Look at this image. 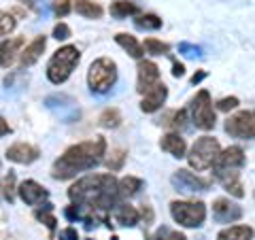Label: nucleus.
<instances>
[{"mask_svg":"<svg viewBox=\"0 0 255 240\" xmlns=\"http://www.w3.org/2000/svg\"><path fill=\"white\" fill-rule=\"evenodd\" d=\"M79 60H81V51H79L77 47H73V45L62 47V49H58L53 53V58L49 60V64H47V79L55 85L64 83L70 75H73Z\"/></svg>","mask_w":255,"mask_h":240,"instance_id":"nucleus-3","label":"nucleus"},{"mask_svg":"<svg viewBox=\"0 0 255 240\" xmlns=\"http://www.w3.org/2000/svg\"><path fill=\"white\" fill-rule=\"evenodd\" d=\"M21 45H23V38H21V36L0 43V66H4V68L11 66L13 60H15V53H19Z\"/></svg>","mask_w":255,"mask_h":240,"instance_id":"nucleus-20","label":"nucleus"},{"mask_svg":"<svg viewBox=\"0 0 255 240\" xmlns=\"http://www.w3.org/2000/svg\"><path fill=\"white\" fill-rule=\"evenodd\" d=\"M172 219L183 228H200L206 219L204 202H172L170 204Z\"/></svg>","mask_w":255,"mask_h":240,"instance_id":"nucleus-6","label":"nucleus"},{"mask_svg":"<svg viewBox=\"0 0 255 240\" xmlns=\"http://www.w3.org/2000/svg\"><path fill=\"white\" fill-rule=\"evenodd\" d=\"M170 181H172L174 189L183 191V194H196V191H206L209 189V181L200 179L198 174L185 170V168H181V170L174 172Z\"/></svg>","mask_w":255,"mask_h":240,"instance_id":"nucleus-10","label":"nucleus"},{"mask_svg":"<svg viewBox=\"0 0 255 240\" xmlns=\"http://www.w3.org/2000/svg\"><path fill=\"white\" fill-rule=\"evenodd\" d=\"M166 96H168V87L164 83L153 85L151 90L145 94V98L140 102V111L142 113H155L157 109H162V105L166 102Z\"/></svg>","mask_w":255,"mask_h":240,"instance_id":"nucleus-15","label":"nucleus"},{"mask_svg":"<svg viewBox=\"0 0 255 240\" xmlns=\"http://www.w3.org/2000/svg\"><path fill=\"white\" fill-rule=\"evenodd\" d=\"M243 217V209L226 198H217L213 202V219L217 223H234Z\"/></svg>","mask_w":255,"mask_h":240,"instance_id":"nucleus-11","label":"nucleus"},{"mask_svg":"<svg viewBox=\"0 0 255 240\" xmlns=\"http://www.w3.org/2000/svg\"><path fill=\"white\" fill-rule=\"evenodd\" d=\"M191 117H194L196 127H200V130H213L215 127V111L211 94L206 90H200L196 94V98L191 100Z\"/></svg>","mask_w":255,"mask_h":240,"instance_id":"nucleus-7","label":"nucleus"},{"mask_svg":"<svg viewBox=\"0 0 255 240\" xmlns=\"http://www.w3.org/2000/svg\"><path fill=\"white\" fill-rule=\"evenodd\" d=\"M73 6H75V11L79 15H83V17H87V19L102 17V6L98 2H92V0H77Z\"/></svg>","mask_w":255,"mask_h":240,"instance_id":"nucleus-25","label":"nucleus"},{"mask_svg":"<svg viewBox=\"0 0 255 240\" xmlns=\"http://www.w3.org/2000/svg\"><path fill=\"white\" fill-rule=\"evenodd\" d=\"M36 217L41 221H45V226L49 230H55V223H58V221H55V217L51 215V204H45V211H38Z\"/></svg>","mask_w":255,"mask_h":240,"instance_id":"nucleus-34","label":"nucleus"},{"mask_svg":"<svg viewBox=\"0 0 255 240\" xmlns=\"http://www.w3.org/2000/svg\"><path fill=\"white\" fill-rule=\"evenodd\" d=\"M170 240H187L183 234H179V232H174V234H170Z\"/></svg>","mask_w":255,"mask_h":240,"instance_id":"nucleus-43","label":"nucleus"},{"mask_svg":"<svg viewBox=\"0 0 255 240\" xmlns=\"http://www.w3.org/2000/svg\"><path fill=\"white\" fill-rule=\"evenodd\" d=\"M226 132L234 138H243V140H251L255 136V117L253 111H241V113L232 115L226 121Z\"/></svg>","mask_w":255,"mask_h":240,"instance_id":"nucleus-9","label":"nucleus"},{"mask_svg":"<svg viewBox=\"0 0 255 240\" xmlns=\"http://www.w3.org/2000/svg\"><path fill=\"white\" fill-rule=\"evenodd\" d=\"M107 153V140L102 136H96L94 140H85L73 145L64 151V155L60 159H55L53 164V179H73L77 172L92 170L94 166H98L102 162V155Z\"/></svg>","mask_w":255,"mask_h":240,"instance_id":"nucleus-2","label":"nucleus"},{"mask_svg":"<svg viewBox=\"0 0 255 240\" xmlns=\"http://www.w3.org/2000/svg\"><path fill=\"white\" fill-rule=\"evenodd\" d=\"M115 219H117L119 226L132 228V226H136L138 223V211L134 209V206H130V204H117L115 206Z\"/></svg>","mask_w":255,"mask_h":240,"instance_id":"nucleus-21","label":"nucleus"},{"mask_svg":"<svg viewBox=\"0 0 255 240\" xmlns=\"http://www.w3.org/2000/svg\"><path fill=\"white\" fill-rule=\"evenodd\" d=\"M142 49H147V53H151V55H166L170 51V47L162 41H155V38H147Z\"/></svg>","mask_w":255,"mask_h":240,"instance_id":"nucleus-29","label":"nucleus"},{"mask_svg":"<svg viewBox=\"0 0 255 240\" xmlns=\"http://www.w3.org/2000/svg\"><path fill=\"white\" fill-rule=\"evenodd\" d=\"M45 107L51 111L53 115H58L64 123H73L79 119V107H77V102L70 98V96L66 94H51V96H47L45 98Z\"/></svg>","mask_w":255,"mask_h":240,"instance_id":"nucleus-8","label":"nucleus"},{"mask_svg":"<svg viewBox=\"0 0 255 240\" xmlns=\"http://www.w3.org/2000/svg\"><path fill=\"white\" fill-rule=\"evenodd\" d=\"M204 77H206V73H196L194 77H191V83H194V85H196V83H200Z\"/></svg>","mask_w":255,"mask_h":240,"instance_id":"nucleus-42","label":"nucleus"},{"mask_svg":"<svg viewBox=\"0 0 255 240\" xmlns=\"http://www.w3.org/2000/svg\"><path fill=\"white\" fill-rule=\"evenodd\" d=\"M11 132V127H9V123L4 121L2 117H0V136H4V134H9Z\"/></svg>","mask_w":255,"mask_h":240,"instance_id":"nucleus-41","label":"nucleus"},{"mask_svg":"<svg viewBox=\"0 0 255 240\" xmlns=\"http://www.w3.org/2000/svg\"><path fill=\"white\" fill-rule=\"evenodd\" d=\"M98 121H100L102 127H117L119 123H122V113H119L117 109H105Z\"/></svg>","mask_w":255,"mask_h":240,"instance_id":"nucleus-28","label":"nucleus"},{"mask_svg":"<svg viewBox=\"0 0 255 240\" xmlns=\"http://www.w3.org/2000/svg\"><path fill=\"white\" fill-rule=\"evenodd\" d=\"M221 153V147L217 138H213V136H202V138H198L194 142V147L189 151V166L196 168V170H206V168H211L215 164V159L217 155Z\"/></svg>","mask_w":255,"mask_h":240,"instance_id":"nucleus-5","label":"nucleus"},{"mask_svg":"<svg viewBox=\"0 0 255 240\" xmlns=\"http://www.w3.org/2000/svg\"><path fill=\"white\" fill-rule=\"evenodd\" d=\"M134 23H136V28H140V30H159L162 28V19H159L157 15H153V13L138 15V17L134 19Z\"/></svg>","mask_w":255,"mask_h":240,"instance_id":"nucleus-27","label":"nucleus"},{"mask_svg":"<svg viewBox=\"0 0 255 240\" xmlns=\"http://www.w3.org/2000/svg\"><path fill=\"white\" fill-rule=\"evenodd\" d=\"M17 191H19V198L30 206L43 202V200L47 198V189L43 185H38L36 181H23Z\"/></svg>","mask_w":255,"mask_h":240,"instance_id":"nucleus-17","label":"nucleus"},{"mask_svg":"<svg viewBox=\"0 0 255 240\" xmlns=\"http://www.w3.org/2000/svg\"><path fill=\"white\" fill-rule=\"evenodd\" d=\"M179 53L185 55V58H189V60H194V58H200L202 49L198 45H191V43H179Z\"/></svg>","mask_w":255,"mask_h":240,"instance_id":"nucleus-32","label":"nucleus"},{"mask_svg":"<svg viewBox=\"0 0 255 240\" xmlns=\"http://www.w3.org/2000/svg\"><path fill=\"white\" fill-rule=\"evenodd\" d=\"M236 107H238V98H234V96H230V98H223V100L217 102V109L223 111V113H226V111H232Z\"/></svg>","mask_w":255,"mask_h":240,"instance_id":"nucleus-38","label":"nucleus"},{"mask_svg":"<svg viewBox=\"0 0 255 240\" xmlns=\"http://www.w3.org/2000/svg\"><path fill=\"white\" fill-rule=\"evenodd\" d=\"M115 43H117L119 47H124V49L130 53L132 58H136V60H140V58H142V53H145L142 45H140L132 34H126V32H119V34L115 36Z\"/></svg>","mask_w":255,"mask_h":240,"instance_id":"nucleus-22","label":"nucleus"},{"mask_svg":"<svg viewBox=\"0 0 255 240\" xmlns=\"http://www.w3.org/2000/svg\"><path fill=\"white\" fill-rule=\"evenodd\" d=\"M159 83V68L155 62H149V60H140L138 62V87L136 90L140 94H147L151 87Z\"/></svg>","mask_w":255,"mask_h":240,"instance_id":"nucleus-12","label":"nucleus"},{"mask_svg":"<svg viewBox=\"0 0 255 240\" xmlns=\"http://www.w3.org/2000/svg\"><path fill=\"white\" fill-rule=\"evenodd\" d=\"M215 168H219V170H238V168L245 166V151L241 147H228L226 151H221L215 159Z\"/></svg>","mask_w":255,"mask_h":240,"instance_id":"nucleus-13","label":"nucleus"},{"mask_svg":"<svg viewBox=\"0 0 255 240\" xmlns=\"http://www.w3.org/2000/svg\"><path fill=\"white\" fill-rule=\"evenodd\" d=\"M253 230L249 226H232L226 228L217 234V240H251Z\"/></svg>","mask_w":255,"mask_h":240,"instance_id":"nucleus-23","label":"nucleus"},{"mask_svg":"<svg viewBox=\"0 0 255 240\" xmlns=\"http://www.w3.org/2000/svg\"><path fill=\"white\" fill-rule=\"evenodd\" d=\"M159 147H162V151H166V153H170L172 157H185V151H187V145H185V138H181V136L177 132H170L162 136V142H159Z\"/></svg>","mask_w":255,"mask_h":240,"instance_id":"nucleus-19","label":"nucleus"},{"mask_svg":"<svg viewBox=\"0 0 255 240\" xmlns=\"http://www.w3.org/2000/svg\"><path fill=\"white\" fill-rule=\"evenodd\" d=\"M53 38H58V41H66L70 38V28L66 23H58V26L53 28Z\"/></svg>","mask_w":255,"mask_h":240,"instance_id":"nucleus-37","label":"nucleus"},{"mask_svg":"<svg viewBox=\"0 0 255 240\" xmlns=\"http://www.w3.org/2000/svg\"><path fill=\"white\" fill-rule=\"evenodd\" d=\"M215 177L217 181L221 183L223 187H226L228 194H232L234 198H243L245 196V187L241 183V174L236 170H219V168H215Z\"/></svg>","mask_w":255,"mask_h":240,"instance_id":"nucleus-16","label":"nucleus"},{"mask_svg":"<svg viewBox=\"0 0 255 240\" xmlns=\"http://www.w3.org/2000/svg\"><path fill=\"white\" fill-rule=\"evenodd\" d=\"M68 198L92 211H111L119 204L117 181L113 174H90L68 189Z\"/></svg>","mask_w":255,"mask_h":240,"instance_id":"nucleus-1","label":"nucleus"},{"mask_svg":"<svg viewBox=\"0 0 255 240\" xmlns=\"http://www.w3.org/2000/svg\"><path fill=\"white\" fill-rule=\"evenodd\" d=\"M172 121H166V125H172V127H185V121H187V111H174L170 115Z\"/></svg>","mask_w":255,"mask_h":240,"instance_id":"nucleus-36","label":"nucleus"},{"mask_svg":"<svg viewBox=\"0 0 255 240\" xmlns=\"http://www.w3.org/2000/svg\"><path fill=\"white\" fill-rule=\"evenodd\" d=\"M45 47H47V38H45V36H36L34 41H32L30 45H26V49L21 51V55H19V64H21V66H26V68L32 66V64H36L38 58L43 55Z\"/></svg>","mask_w":255,"mask_h":240,"instance_id":"nucleus-18","label":"nucleus"},{"mask_svg":"<svg viewBox=\"0 0 255 240\" xmlns=\"http://www.w3.org/2000/svg\"><path fill=\"white\" fill-rule=\"evenodd\" d=\"M138 189H142V181L136 177H124L122 181H117V196L122 198H132L134 194H138Z\"/></svg>","mask_w":255,"mask_h":240,"instance_id":"nucleus-24","label":"nucleus"},{"mask_svg":"<svg viewBox=\"0 0 255 240\" xmlns=\"http://www.w3.org/2000/svg\"><path fill=\"white\" fill-rule=\"evenodd\" d=\"M183 75H185V66H183V64H179V62H174L172 64V77H183Z\"/></svg>","mask_w":255,"mask_h":240,"instance_id":"nucleus-39","label":"nucleus"},{"mask_svg":"<svg viewBox=\"0 0 255 240\" xmlns=\"http://www.w3.org/2000/svg\"><path fill=\"white\" fill-rule=\"evenodd\" d=\"M38 155H41L38 147L28 145V142H15V145L6 149V157L15 164H32L38 159Z\"/></svg>","mask_w":255,"mask_h":240,"instance_id":"nucleus-14","label":"nucleus"},{"mask_svg":"<svg viewBox=\"0 0 255 240\" xmlns=\"http://www.w3.org/2000/svg\"><path fill=\"white\" fill-rule=\"evenodd\" d=\"M62 236L66 238V240H79V236H77V230H73V228L64 230V232H62Z\"/></svg>","mask_w":255,"mask_h":240,"instance_id":"nucleus-40","label":"nucleus"},{"mask_svg":"<svg viewBox=\"0 0 255 240\" xmlns=\"http://www.w3.org/2000/svg\"><path fill=\"white\" fill-rule=\"evenodd\" d=\"M70 9H73V2H70V0H55L53 2V13L58 15V17H66L70 13Z\"/></svg>","mask_w":255,"mask_h":240,"instance_id":"nucleus-35","label":"nucleus"},{"mask_svg":"<svg viewBox=\"0 0 255 240\" xmlns=\"http://www.w3.org/2000/svg\"><path fill=\"white\" fill-rule=\"evenodd\" d=\"M124 159H126V151H124V149H115V151H113V155L107 159L109 170H119V168L124 166Z\"/></svg>","mask_w":255,"mask_h":240,"instance_id":"nucleus-33","label":"nucleus"},{"mask_svg":"<svg viewBox=\"0 0 255 240\" xmlns=\"http://www.w3.org/2000/svg\"><path fill=\"white\" fill-rule=\"evenodd\" d=\"M87 83L94 94H107L117 83V64L111 58H98L87 70Z\"/></svg>","mask_w":255,"mask_h":240,"instance_id":"nucleus-4","label":"nucleus"},{"mask_svg":"<svg viewBox=\"0 0 255 240\" xmlns=\"http://www.w3.org/2000/svg\"><path fill=\"white\" fill-rule=\"evenodd\" d=\"M140 9L134 2H128V0H117V2L111 4V15L117 19L128 17V15H138Z\"/></svg>","mask_w":255,"mask_h":240,"instance_id":"nucleus-26","label":"nucleus"},{"mask_svg":"<svg viewBox=\"0 0 255 240\" xmlns=\"http://www.w3.org/2000/svg\"><path fill=\"white\" fill-rule=\"evenodd\" d=\"M15 26H17V19H15L11 13L0 11V36L11 34V32L15 30Z\"/></svg>","mask_w":255,"mask_h":240,"instance_id":"nucleus-30","label":"nucleus"},{"mask_svg":"<svg viewBox=\"0 0 255 240\" xmlns=\"http://www.w3.org/2000/svg\"><path fill=\"white\" fill-rule=\"evenodd\" d=\"M0 189H2L4 198L9 200V202H13V200H15V172H9V174H6V179L2 181Z\"/></svg>","mask_w":255,"mask_h":240,"instance_id":"nucleus-31","label":"nucleus"}]
</instances>
